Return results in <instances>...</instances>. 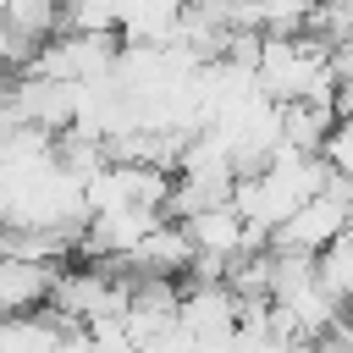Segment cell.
<instances>
[{
    "label": "cell",
    "instance_id": "obj_1",
    "mask_svg": "<svg viewBox=\"0 0 353 353\" xmlns=\"http://www.w3.org/2000/svg\"><path fill=\"white\" fill-rule=\"evenodd\" d=\"M61 265H33V259H11L0 254V314H33L39 303H50Z\"/></svg>",
    "mask_w": 353,
    "mask_h": 353
},
{
    "label": "cell",
    "instance_id": "obj_2",
    "mask_svg": "<svg viewBox=\"0 0 353 353\" xmlns=\"http://www.w3.org/2000/svg\"><path fill=\"white\" fill-rule=\"evenodd\" d=\"M320 160L331 165V176H347L353 182V121H336L331 138L320 143Z\"/></svg>",
    "mask_w": 353,
    "mask_h": 353
}]
</instances>
